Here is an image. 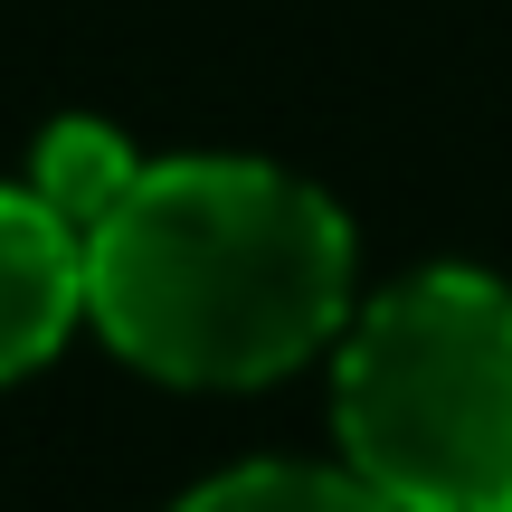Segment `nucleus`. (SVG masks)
<instances>
[{"label": "nucleus", "mask_w": 512, "mask_h": 512, "mask_svg": "<svg viewBox=\"0 0 512 512\" xmlns=\"http://www.w3.org/2000/svg\"><path fill=\"white\" fill-rule=\"evenodd\" d=\"M181 512H399V503L370 494L351 465H238V475L200 484Z\"/></svg>", "instance_id": "nucleus-5"}, {"label": "nucleus", "mask_w": 512, "mask_h": 512, "mask_svg": "<svg viewBox=\"0 0 512 512\" xmlns=\"http://www.w3.org/2000/svg\"><path fill=\"white\" fill-rule=\"evenodd\" d=\"M86 313L162 380L247 389L342 332L351 228L294 171L152 162L86 238Z\"/></svg>", "instance_id": "nucleus-1"}, {"label": "nucleus", "mask_w": 512, "mask_h": 512, "mask_svg": "<svg viewBox=\"0 0 512 512\" xmlns=\"http://www.w3.org/2000/svg\"><path fill=\"white\" fill-rule=\"evenodd\" d=\"M503 512H512V503H503Z\"/></svg>", "instance_id": "nucleus-6"}, {"label": "nucleus", "mask_w": 512, "mask_h": 512, "mask_svg": "<svg viewBox=\"0 0 512 512\" xmlns=\"http://www.w3.org/2000/svg\"><path fill=\"white\" fill-rule=\"evenodd\" d=\"M86 313V238L38 190H0V380L38 370Z\"/></svg>", "instance_id": "nucleus-3"}, {"label": "nucleus", "mask_w": 512, "mask_h": 512, "mask_svg": "<svg viewBox=\"0 0 512 512\" xmlns=\"http://www.w3.org/2000/svg\"><path fill=\"white\" fill-rule=\"evenodd\" d=\"M342 456L399 512L512 503V294L427 266L342 332Z\"/></svg>", "instance_id": "nucleus-2"}, {"label": "nucleus", "mask_w": 512, "mask_h": 512, "mask_svg": "<svg viewBox=\"0 0 512 512\" xmlns=\"http://www.w3.org/2000/svg\"><path fill=\"white\" fill-rule=\"evenodd\" d=\"M133 171H143V162H133L105 124H57L48 143H38V181L29 190L76 228V238H95V228L114 219V200L133 190Z\"/></svg>", "instance_id": "nucleus-4"}]
</instances>
